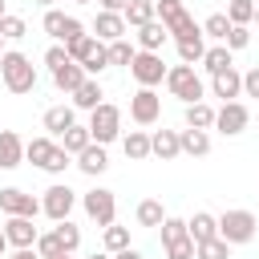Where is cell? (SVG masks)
I'll return each mask as SVG.
<instances>
[{
  "mask_svg": "<svg viewBox=\"0 0 259 259\" xmlns=\"http://www.w3.org/2000/svg\"><path fill=\"white\" fill-rule=\"evenodd\" d=\"M0 77H4V85L12 93H32L36 89V65L24 53H16V49L0 57Z\"/></svg>",
  "mask_w": 259,
  "mask_h": 259,
  "instance_id": "cell-1",
  "label": "cell"
},
{
  "mask_svg": "<svg viewBox=\"0 0 259 259\" xmlns=\"http://www.w3.org/2000/svg\"><path fill=\"white\" fill-rule=\"evenodd\" d=\"M154 4H158V20L170 28L174 40H194V36H202V28L194 24V16L186 12L182 0H154Z\"/></svg>",
  "mask_w": 259,
  "mask_h": 259,
  "instance_id": "cell-2",
  "label": "cell"
},
{
  "mask_svg": "<svg viewBox=\"0 0 259 259\" xmlns=\"http://www.w3.org/2000/svg\"><path fill=\"white\" fill-rule=\"evenodd\" d=\"M166 89L178 97V101H202V77L194 73V65H174V69H166Z\"/></svg>",
  "mask_w": 259,
  "mask_h": 259,
  "instance_id": "cell-3",
  "label": "cell"
},
{
  "mask_svg": "<svg viewBox=\"0 0 259 259\" xmlns=\"http://www.w3.org/2000/svg\"><path fill=\"white\" fill-rule=\"evenodd\" d=\"M255 231H259V219H255L251 210H227V214L219 219V235H223L231 247L251 243V239H255Z\"/></svg>",
  "mask_w": 259,
  "mask_h": 259,
  "instance_id": "cell-4",
  "label": "cell"
},
{
  "mask_svg": "<svg viewBox=\"0 0 259 259\" xmlns=\"http://www.w3.org/2000/svg\"><path fill=\"white\" fill-rule=\"evenodd\" d=\"M89 134H93V142H113L117 134H121V109L117 105H109V101H101L97 109H89Z\"/></svg>",
  "mask_w": 259,
  "mask_h": 259,
  "instance_id": "cell-5",
  "label": "cell"
},
{
  "mask_svg": "<svg viewBox=\"0 0 259 259\" xmlns=\"http://www.w3.org/2000/svg\"><path fill=\"white\" fill-rule=\"evenodd\" d=\"M130 73H134V81H138V85H146V89L162 85V81H166V65H162V53L138 49V57L130 61Z\"/></svg>",
  "mask_w": 259,
  "mask_h": 259,
  "instance_id": "cell-6",
  "label": "cell"
},
{
  "mask_svg": "<svg viewBox=\"0 0 259 259\" xmlns=\"http://www.w3.org/2000/svg\"><path fill=\"white\" fill-rule=\"evenodd\" d=\"M130 117L138 121V125H154L158 117H162V97L154 93V89H138L134 97H130Z\"/></svg>",
  "mask_w": 259,
  "mask_h": 259,
  "instance_id": "cell-7",
  "label": "cell"
},
{
  "mask_svg": "<svg viewBox=\"0 0 259 259\" xmlns=\"http://www.w3.org/2000/svg\"><path fill=\"white\" fill-rule=\"evenodd\" d=\"M73 202H77V194H73L65 182H53V186L45 190V198H40V210H45L53 223H61V219H69Z\"/></svg>",
  "mask_w": 259,
  "mask_h": 259,
  "instance_id": "cell-8",
  "label": "cell"
},
{
  "mask_svg": "<svg viewBox=\"0 0 259 259\" xmlns=\"http://www.w3.org/2000/svg\"><path fill=\"white\" fill-rule=\"evenodd\" d=\"M85 214H89L97 227H109V223H113V214H117L113 190H105V186H93V190L85 194Z\"/></svg>",
  "mask_w": 259,
  "mask_h": 259,
  "instance_id": "cell-9",
  "label": "cell"
},
{
  "mask_svg": "<svg viewBox=\"0 0 259 259\" xmlns=\"http://www.w3.org/2000/svg\"><path fill=\"white\" fill-rule=\"evenodd\" d=\"M0 210H4V214L36 219V214H40V202H36L28 190H20V186H4V190H0Z\"/></svg>",
  "mask_w": 259,
  "mask_h": 259,
  "instance_id": "cell-10",
  "label": "cell"
},
{
  "mask_svg": "<svg viewBox=\"0 0 259 259\" xmlns=\"http://www.w3.org/2000/svg\"><path fill=\"white\" fill-rule=\"evenodd\" d=\"M247 121H251V113H247V105H243V101H223V109H214V125H219L227 138L243 134V130H247Z\"/></svg>",
  "mask_w": 259,
  "mask_h": 259,
  "instance_id": "cell-11",
  "label": "cell"
},
{
  "mask_svg": "<svg viewBox=\"0 0 259 259\" xmlns=\"http://www.w3.org/2000/svg\"><path fill=\"white\" fill-rule=\"evenodd\" d=\"M45 32H49L53 40H73V36L85 32V24H81L77 16H65V12L49 8V12H45Z\"/></svg>",
  "mask_w": 259,
  "mask_h": 259,
  "instance_id": "cell-12",
  "label": "cell"
},
{
  "mask_svg": "<svg viewBox=\"0 0 259 259\" xmlns=\"http://www.w3.org/2000/svg\"><path fill=\"white\" fill-rule=\"evenodd\" d=\"M4 235H8V247H36V239H40L32 219H24V214H8Z\"/></svg>",
  "mask_w": 259,
  "mask_h": 259,
  "instance_id": "cell-13",
  "label": "cell"
},
{
  "mask_svg": "<svg viewBox=\"0 0 259 259\" xmlns=\"http://www.w3.org/2000/svg\"><path fill=\"white\" fill-rule=\"evenodd\" d=\"M85 81H89V73H85L81 61H69V65H61V69H53V85H57L61 93H69V97H73Z\"/></svg>",
  "mask_w": 259,
  "mask_h": 259,
  "instance_id": "cell-14",
  "label": "cell"
},
{
  "mask_svg": "<svg viewBox=\"0 0 259 259\" xmlns=\"http://www.w3.org/2000/svg\"><path fill=\"white\" fill-rule=\"evenodd\" d=\"M93 36H97V40H105V45H109V40H121V36H125V16H121V12H105V8H101V12H97V20H93Z\"/></svg>",
  "mask_w": 259,
  "mask_h": 259,
  "instance_id": "cell-15",
  "label": "cell"
},
{
  "mask_svg": "<svg viewBox=\"0 0 259 259\" xmlns=\"http://www.w3.org/2000/svg\"><path fill=\"white\" fill-rule=\"evenodd\" d=\"M210 93H214V97H223V101H235V97L243 93V73H235V65H231V69H223V73H214Z\"/></svg>",
  "mask_w": 259,
  "mask_h": 259,
  "instance_id": "cell-16",
  "label": "cell"
},
{
  "mask_svg": "<svg viewBox=\"0 0 259 259\" xmlns=\"http://www.w3.org/2000/svg\"><path fill=\"white\" fill-rule=\"evenodd\" d=\"M24 162V142L12 130H0V170H16Z\"/></svg>",
  "mask_w": 259,
  "mask_h": 259,
  "instance_id": "cell-17",
  "label": "cell"
},
{
  "mask_svg": "<svg viewBox=\"0 0 259 259\" xmlns=\"http://www.w3.org/2000/svg\"><path fill=\"white\" fill-rule=\"evenodd\" d=\"M150 154H158L162 162L178 158V154H182V138H178V130H158V134L150 138Z\"/></svg>",
  "mask_w": 259,
  "mask_h": 259,
  "instance_id": "cell-18",
  "label": "cell"
},
{
  "mask_svg": "<svg viewBox=\"0 0 259 259\" xmlns=\"http://www.w3.org/2000/svg\"><path fill=\"white\" fill-rule=\"evenodd\" d=\"M77 166H81V174H89V178H97L105 166H109V158H105V146L101 142H89L81 154H77Z\"/></svg>",
  "mask_w": 259,
  "mask_h": 259,
  "instance_id": "cell-19",
  "label": "cell"
},
{
  "mask_svg": "<svg viewBox=\"0 0 259 259\" xmlns=\"http://www.w3.org/2000/svg\"><path fill=\"white\" fill-rule=\"evenodd\" d=\"M69 125H77V113H73V105H53V109H45V130H49L53 138H61Z\"/></svg>",
  "mask_w": 259,
  "mask_h": 259,
  "instance_id": "cell-20",
  "label": "cell"
},
{
  "mask_svg": "<svg viewBox=\"0 0 259 259\" xmlns=\"http://www.w3.org/2000/svg\"><path fill=\"white\" fill-rule=\"evenodd\" d=\"M166 36H170V28H166L158 16H154L150 24H142V28H138V45H142V49H150V53H158V49L166 45Z\"/></svg>",
  "mask_w": 259,
  "mask_h": 259,
  "instance_id": "cell-21",
  "label": "cell"
},
{
  "mask_svg": "<svg viewBox=\"0 0 259 259\" xmlns=\"http://www.w3.org/2000/svg\"><path fill=\"white\" fill-rule=\"evenodd\" d=\"M186 231H190V239H194V243H206V239H214V235H219V219H214V214H206V210H198L194 219H186Z\"/></svg>",
  "mask_w": 259,
  "mask_h": 259,
  "instance_id": "cell-22",
  "label": "cell"
},
{
  "mask_svg": "<svg viewBox=\"0 0 259 259\" xmlns=\"http://www.w3.org/2000/svg\"><path fill=\"white\" fill-rule=\"evenodd\" d=\"M121 16H125V24H134V28H142V24H150V20L158 16V4H154V0H130Z\"/></svg>",
  "mask_w": 259,
  "mask_h": 259,
  "instance_id": "cell-23",
  "label": "cell"
},
{
  "mask_svg": "<svg viewBox=\"0 0 259 259\" xmlns=\"http://www.w3.org/2000/svg\"><path fill=\"white\" fill-rule=\"evenodd\" d=\"M178 138H182V154H190V158H202V154H210V138H206V130H194V125H186Z\"/></svg>",
  "mask_w": 259,
  "mask_h": 259,
  "instance_id": "cell-24",
  "label": "cell"
},
{
  "mask_svg": "<svg viewBox=\"0 0 259 259\" xmlns=\"http://www.w3.org/2000/svg\"><path fill=\"white\" fill-rule=\"evenodd\" d=\"M121 150H125V158H130V162H142V158H150V134H142V130H130V134L121 138Z\"/></svg>",
  "mask_w": 259,
  "mask_h": 259,
  "instance_id": "cell-25",
  "label": "cell"
},
{
  "mask_svg": "<svg viewBox=\"0 0 259 259\" xmlns=\"http://www.w3.org/2000/svg\"><path fill=\"white\" fill-rule=\"evenodd\" d=\"M53 150H57L53 138H28V142H24V158H28L32 166H40V170H45V162L53 158Z\"/></svg>",
  "mask_w": 259,
  "mask_h": 259,
  "instance_id": "cell-26",
  "label": "cell"
},
{
  "mask_svg": "<svg viewBox=\"0 0 259 259\" xmlns=\"http://www.w3.org/2000/svg\"><path fill=\"white\" fill-rule=\"evenodd\" d=\"M97 45H101V40H97L93 32H81V36H73V40H65V49H69V57H73V61H81V65L89 61V53H93Z\"/></svg>",
  "mask_w": 259,
  "mask_h": 259,
  "instance_id": "cell-27",
  "label": "cell"
},
{
  "mask_svg": "<svg viewBox=\"0 0 259 259\" xmlns=\"http://www.w3.org/2000/svg\"><path fill=\"white\" fill-rule=\"evenodd\" d=\"M202 69L214 77V73H223V69H231V49L227 45H214V49H206L202 53Z\"/></svg>",
  "mask_w": 259,
  "mask_h": 259,
  "instance_id": "cell-28",
  "label": "cell"
},
{
  "mask_svg": "<svg viewBox=\"0 0 259 259\" xmlns=\"http://www.w3.org/2000/svg\"><path fill=\"white\" fill-rule=\"evenodd\" d=\"M101 97H105V93H101V85L89 77V81L73 93V105H77V109H97V105H101Z\"/></svg>",
  "mask_w": 259,
  "mask_h": 259,
  "instance_id": "cell-29",
  "label": "cell"
},
{
  "mask_svg": "<svg viewBox=\"0 0 259 259\" xmlns=\"http://www.w3.org/2000/svg\"><path fill=\"white\" fill-rule=\"evenodd\" d=\"M186 125H194V130H210V125H214V109H210L206 101H190V105H186Z\"/></svg>",
  "mask_w": 259,
  "mask_h": 259,
  "instance_id": "cell-30",
  "label": "cell"
},
{
  "mask_svg": "<svg viewBox=\"0 0 259 259\" xmlns=\"http://www.w3.org/2000/svg\"><path fill=\"white\" fill-rule=\"evenodd\" d=\"M93 142V134H89V125H69L65 134H61V146L69 150V154H81L85 146Z\"/></svg>",
  "mask_w": 259,
  "mask_h": 259,
  "instance_id": "cell-31",
  "label": "cell"
},
{
  "mask_svg": "<svg viewBox=\"0 0 259 259\" xmlns=\"http://www.w3.org/2000/svg\"><path fill=\"white\" fill-rule=\"evenodd\" d=\"M138 223H142V227H162V223H166L162 202H158V198H142V202H138Z\"/></svg>",
  "mask_w": 259,
  "mask_h": 259,
  "instance_id": "cell-32",
  "label": "cell"
},
{
  "mask_svg": "<svg viewBox=\"0 0 259 259\" xmlns=\"http://www.w3.org/2000/svg\"><path fill=\"white\" fill-rule=\"evenodd\" d=\"M194 259H231V243H227L223 235H214V239L198 243V255H194Z\"/></svg>",
  "mask_w": 259,
  "mask_h": 259,
  "instance_id": "cell-33",
  "label": "cell"
},
{
  "mask_svg": "<svg viewBox=\"0 0 259 259\" xmlns=\"http://www.w3.org/2000/svg\"><path fill=\"white\" fill-rule=\"evenodd\" d=\"M36 255H40V259H61V255H69V251H65V243L57 239V231H49V235L36 239Z\"/></svg>",
  "mask_w": 259,
  "mask_h": 259,
  "instance_id": "cell-34",
  "label": "cell"
},
{
  "mask_svg": "<svg viewBox=\"0 0 259 259\" xmlns=\"http://www.w3.org/2000/svg\"><path fill=\"white\" fill-rule=\"evenodd\" d=\"M105 49H109V65H130V61L138 57V49H134L125 36H121V40H109Z\"/></svg>",
  "mask_w": 259,
  "mask_h": 259,
  "instance_id": "cell-35",
  "label": "cell"
},
{
  "mask_svg": "<svg viewBox=\"0 0 259 259\" xmlns=\"http://www.w3.org/2000/svg\"><path fill=\"white\" fill-rule=\"evenodd\" d=\"M227 16H231V24H251L255 20V0H231Z\"/></svg>",
  "mask_w": 259,
  "mask_h": 259,
  "instance_id": "cell-36",
  "label": "cell"
},
{
  "mask_svg": "<svg viewBox=\"0 0 259 259\" xmlns=\"http://www.w3.org/2000/svg\"><path fill=\"white\" fill-rule=\"evenodd\" d=\"M125 247H130V231L109 223V227H105V251H109V255H117V251H125Z\"/></svg>",
  "mask_w": 259,
  "mask_h": 259,
  "instance_id": "cell-37",
  "label": "cell"
},
{
  "mask_svg": "<svg viewBox=\"0 0 259 259\" xmlns=\"http://www.w3.org/2000/svg\"><path fill=\"white\" fill-rule=\"evenodd\" d=\"M198 255V243L186 235V239H174V243H166V259H194Z\"/></svg>",
  "mask_w": 259,
  "mask_h": 259,
  "instance_id": "cell-38",
  "label": "cell"
},
{
  "mask_svg": "<svg viewBox=\"0 0 259 259\" xmlns=\"http://www.w3.org/2000/svg\"><path fill=\"white\" fill-rule=\"evenodd\" d=\"M202 32H206V36H219V40H227V32H231V16H227V12H214V16H206Z\"/></svg>",
  "mask_w": 259,
  "mask_h": 259,
  "instance_id": "cell-39",
  "label": "cell"
},
{
  "mask_svg": "<svg viewBox=\"0 0 259 259\" xmlns=\"http://www.w3.org/2000/svg\"><path fill=\"white\" fill-rule=\"evenodd\" d=\"M202 53H206L202 36H194V40H178V57H182V65H194V61H202Z\"/></svg>",
  "mask_w": 259,
  "mask_h": 259,
  "instance_id": "cell-40",
  "label": "cell"
},
{
  "mask_svg": "<svg viewBox=\"0 0 259 259\" xmlns=\"http://www.w3.org/2000/svg\"><path fill=\"white\" fill-rule=\"evenodd\" d=\"M105 69H109V49H105V45H97V49L89 53V61H85V73H89V77H97V73H105Z\"/></svg>",
  "mask_w": 259,
  "mask_h": 259,
  "instance_id": "cell-41",
  "label": "cell"
},
{
  "mask_svg": "<svg viewBox=\"0 0 259 259\" xmlns=\"http://www.w3.org/2000/svg\"><path fill=\"white\" fill-rule=\"evenodd\" d=\"M57 239L65 243V251H77V247H81V231H77L69 219H61V223H57Z\"/></svg>",
  "mask_w": 259,
  "mask_h": 259,
  "instance_id": "cell-42",
  "label": "cell"
},
{
  "mask_svg": "<svg viewBox=\"0 0 259 259\" xmlns=\"http://www.w3.org/2000/svg\"><path fill=\"white\" fill-rule=\"evenodd\" d=\"M0 32H4V40H20V36L28 32V24H24L20 16H12V12H8V16H0Z\"/></svg>",
  "mask_w": 259,
  "mask_h": 259,
  "instance_id": "cell-43",
  "label": "cell"
},
{
  "mask_svg": "<svg viewBox=\"0 0 259 259\" xmlns=\"http://www.w3.org/2000/svg\"><path fill=\"white\" fill-rule=\"evenodd\" d=\"M223 45H227L231 53H235V49H247V45H251V32H247V24H231V32H227V40H223Z\"/></svg>",
  "mask_w": 259,
  "mask_h": 259,
  "instance_id": "cell-44",
  "label": "cell"
},
{
  "mask_svg": "<svg viewBox=\"0 0 259 259\" xmlns=\"http://www.w3.org/2000/svg\"><path fill=\"white\" fill-rule=\"evenodd\" d=\"M186 235H190V231H186V223L166 214V223H162V243H174V239H186Z\"/></svg>",
  "mask_w": 259,
  "mask_h": 259,
  "instance_id": "cell-45",
  "label": "cell"
},
{
  "mask_svg": "<svg viewBox=\"0 0 259 259\" xmlns=\"http://www.w3.org/2000/svg\"><path fill=\"white\" fill-rule=\"evenodd\" d=\"M69 61H73V57H69L65 45H53V49L45 53V65H49V69H61V65H69Z\"/></svg>",
  "mask_w": 259,
  "mask_h": 259,
  "instance_id": "cell-46",
  "label": "cell"
},
{
  "mask_svg": "<svg viewBox=\"0 0 259 259\" xmlns=\"http://www.w3.org/2000/svg\"><path fill=\"white\" fill-rule=\"evenodd\" d=\"M65 166H69V150H65V146H57V150H53V158L45 162V170H49V174H61Z\"/></svg>",
  "mask_w": 259,
  "mask_h": 259,
  "instance_id": "cell-47",
  "label": "cell"
},
{
  "mask_svg": "<svg viewBox=\"0 0 259 259\" xmlns=\"http://www.w3.org/2000/svg\"><path fill=\"white\" fill-rule=\"evenodd\" d=\"M243 93H247V97H259V65L243 73Z\"/></svg>",
  "mask_w": 259,
  "mask_h": 259,
  "instance_id": "cell-48",
  "label": "cell"
},
{
  "mask_svg": "<svg viewBox=\"0 0 259 259\" xmlns=\"http://www.w3.org/2000/svg\"><path fill=\"white\" fill-rule=\"evenodd\" d=\"M125 4H130V0H101L105 12H125Z\"/></svg>",
  "mask_w": 259,
  "mask_h": 259,
  "instance_id": "cell-49",
  "label": "cell"
},
{
  "mask_svg": "<svg viewBox=\"0 0 259 259\" xmlns=\"http://www.w3.org/2000/svg\"><path fill=\"white\" fill-rule=\"evenodd\" d=\"M8 259H40V255H36V251H32V247H16V251H12V255H8Z\"/></svg>",
  "mask_w": 259,
  "mask_h": 259,
  "instance_id": "cell-50",
  "label": "cell"
},
{
  "mask_svg": "<svg viewBox=\"0 0 259 259\" xmlns=\"http://www.w3.org/2000/svg\"><path fill=\"white\" fill-rule=\"evenodd\" d=\"M113 259H142V251H134V247H125V251H117Z\"/></svg>",
  "mask_w": 259,
  "mask_h": 259,
  "instance_id": "cell-51",
  "label": "cell"
},
{
  "mask_svg": "<svg viewBox=\"0 0 259 259\" xmlns=\"http://www.w3.org/2000/svg\"><path fill=\"white\" fill-rule=\"evenodd\" d=\"M4 251H8V235L0 231V259H4Z\"/></svg>",
  "mask_w": 259,
  "mask_h": 259,
  "instance_id": "cell-52",
  "label": "cell"
},
{
  "mask_svg": "<svg viewBox=\"0 0 259 259\" xmlns=\"http://www.w3.org/2000/svg\"><path fill=\"white\" fill-rule=\"evenodd\" d=\"M89 259H113V255H105V251H101V255H97V251H93V255H89Z\"/></svg>",
  "mask_w": 259,
  "mask_h": 259,
  "instance_id": "cell-53",
  "label": "cell"
},
{
  "mask_svg": "<svg viewBox=\"0 0 259 259\" xmlns=\"http://www.w3.org/2000/svg\"><path fill=\"white\" fill-rule=\"evenodd\" d=\"M0 57H4V32H0Z\"/></svg>",
  "mask_w": 259,
  "mask_h": 259,
  "instance_id": "cell-54",
  "label": "cell"
},
{
  "mask_svg": "<svg viewBox=\"0 0 259 259\" xmlns=\"http://www.w3.org/2000/svg\"><path fill=\"white\" fill-rule=\"evenodd\" d=\"M32 4H45V8H49V4H53V0H32Z\"/></svg>",
  "mask_w": 259,
  "mask_h": 259,
  "instance_id": "cell-55",
  "label": "cell"
},
{
  "mask_svg": "<svg viewBox=\"0 0 259 259\" xmlns=\"http://www.w3.org/2000/svg\"><path fill=\"white\" fill-rule=\"evenodd\" d=\"M255 24H259V4H255Z\"/></svg>",
  "mask_w": 259,
  "mask_h": 259,
  "instance_id": "cell-56",
  "label": "cell"
},
{
  "mask_svg": "<svg viewBox=\"0 0 259 259\" xmlns=\"http://www.w3.org/2000/svg\"><path fill=\"white\" fill-rule=\"evenodd\" d=\"M0 16H8V12H4V0H0Z\"/></svg>",
  "mask_w": 259,
  "mask_h": 259,
  "instance_id": "cell-57",
  "label": "cell"
},
{
  "mask_svg": "<svg viewBox=\"0 0 259 259\" xmlns=\"http://www.w3.org/2000/svg\"><path fill=\"white\" fill-rule=\"evenodd\" d=\"M73 4H89V0H73Z\"/></svg>",
  "mask_w": 259,
  "mask_h": 259,
  "instance_id": "cell-58",
  "label": "cell"
},
{
  "mask_svg": "<svg viewBox=\"0 0 259 259\" xmlns=\"http://www.w3.org/2000/svg\"><path fill=\"white\" fill-rule=\"evenodd\" d=\"M61 259H73V251H69V255H61Z\"/></svg>",
  "mask_w": 259,
  "mask_h": 259,
  "instance_id": "cell-59",
  "label": "cell"
}]
</instances>
